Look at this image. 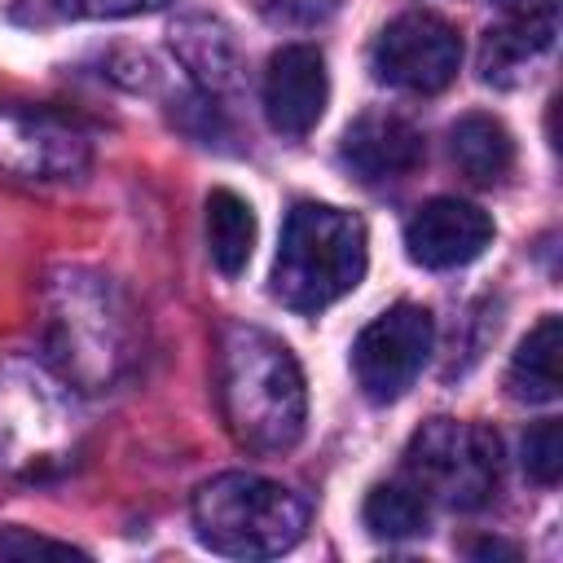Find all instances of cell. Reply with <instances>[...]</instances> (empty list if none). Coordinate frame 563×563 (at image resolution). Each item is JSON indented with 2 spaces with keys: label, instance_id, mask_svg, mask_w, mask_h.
<instances>
[{
  "label": "cell",
  "instance_id": "6da1fadb",
  "mask_svg": "<svg viewBox=\"0 0 563 563\" xmlns=\"http://www.w3.org/2000/svg\"><path fill=\"white\" fill-rule=\"evenodd\" d=\"M220 409L242 449H295L308 422V387L295 352L260 325L229 321L220 330Z\"/></svg>",
  "mask_w": 563,
  "mask_h": 563
},
{
  "label": "cell",
  "instance_id": "7a4b0ae2",
  "mask_svg": "<svg viewBox=\"0 0 563 563\" xmlns=\"http://www.w3.org/2000/svg\"><path fill=\"white\" fill-rule=\"evenodd\" d=\"M369 242L361 216L330 202H295L273 260V295L295 312H321L365 277Z\"/></svg>",
  "mask_w": 563,
  "mask_h": 563
},
{
  "label": "cell",
  "instance_id": "3957f363",
  "mask_svg": "<svg viewBox=\"0 0 563 563\" xmlns=\"http://www.w3.org/2000/svg\"><path fill=\"white\" fill-rule=\"evenodd\" d=\"M194 532L224 559H277L299 545L308 506L277 479L251 471H224L194 493Z\"/></svg>",
  "mask_w": 563,
  "mask_h": 563
},
{
  "label": "cell",
  "instance_id": "277c9868",
  "mask_svg": "<svg viewBox=\"0 0 563 563\" xmlns=\"http://www.w3.org/2000/svg\"><path fill=\"white\" fill-rule=\"evenodd\" d=\"M405 479L427 501L479 510L501 488V440L484 422L431 418L405 444Z\"/></svg>",
  "mask_w": 563,
  "mask_h": 563
},
{
  "label": "cell",
  "instance_id": "5b68a950",
  "mask_svg": "<svg viewBox=\"0 0 563 563\" xmlns=\"http://www.w3.org/2000/svg\"><path fill=\"white\" fill-rule=\"evenodd\" d=\"M431 343H435V321L422 303H396V308L378 312L352 343L356 387L374 405L400 400L413 387V378L422 374Z\"/></svg>",
  "mask_w": 563,
  "mask_h": 563
},
{
  "label": "cell",
  "instance_id": "8992f818",
  "mask_svg": "<svg viewBox=\"0 0 563 563\" xmlns=\"http://www.w3.org/2000/svg\"><path fill=\"white\" fill-rule=\"evenodd\" d=\"M369 62H374V75L391 88L440 92L462 70V35L453 22L435 13H400L378 31Z\"/></svg>",
  "mask_w": 563,
  "mask_h": 563
},
{
  "label": "cell",
  "instance_id": "52a82bcc",
  "mask_svg": "<svg viewBox=\"0 0 563 563\" xmlns=\"http://www.w3.org/2000/svg\"><path fill=\"white\" fill-rule=\"evenodd\" d=\"M88 167V136L44 110L0 106V172L22 180H66Z\"/></svg>",
  "mask_w": 563,
  "mask_h": 563
},
{
  "label": "cell",
  "instance_id": "ba28073f",
  "mask_svg": "<svg viewBox=\"0 0 563 563\" xmlns=\"http://www.w3.org/2000/svg\"><path fill=\"white\" fill-rule=\"evenodd\" d=\"M330 101V75L317 44H282L264 70V114L282 136H308Z\"/></svg>",
  "mask_w": 563,
  "mask_h": 563
},
{
  "label": "cell",
  "instance_id": "9c48e42d",
  "mask_svg": "<svg viewBox=\"0 0 563 563\" xmlns=\"http://www.w3.org/2000/svg\"><path fill=\"white\" fill-rule=\"evenodd\" d=\"M493 242V220L475 202L431 198L405 224V251L422 268H462L479 260Z\"/></svg>",
  "mask_w": 563,
  "mask_h": 563
},
{
  "label": "cell",
  "instance_id": "30bf717a",
  "mask_svg": "<svg viewBox=\"0 0 563 563\" xmlns=\"http://www.w3.org/2000/svg\"><path fill=\"white\" fill-rule=\"evenodd\" d=\"M339 154L365 185H383V180H405L409 172H418L427 145H422V132L405 114L369 110L343 132Z\"/></svg>",
  "mask_w": 563,
  "mask_h": 563
},
{
  "label": "cell",
  "instance_id": "8fae6325",
  "mask_svg": "<svg viewBox=\"0 0 563 563\" xmlns=\"http://www.w3.org/2000/svg\"><path fill=\"white\" fill-rule=\"evenodd\" d=\"M559 31V13H506L501 26L484 35L479 48V70L488 84H515L528 62H537Z\"/></svg>",
  "mask_w": 563,
  "mask_h": 563
},
{
  "label": "cell",
  "instance_id": "7c38bea8",
  "mask_svg": "<svg viewBox=\"0 0 563 563\" xmlns=\"http://www.w3.org/2000/svg\"><path fill=\"white\" fill-rule=\"evenodd\" d=\"M559 352H563V325L559 317H541L528 339L519 343V352L510 356V369H506V387L515 400L523 405H550L563 387L559 378Z\"/></svg>",
  "mask_w": 563,
  "mask_h": 563
},
{
  "label": "cell",
  "instance_id": "4fadbf2b",
  "mask_svg": "<svg viewBox=\"0 0 563 563\" xmlns=\"http://www.w3.org/2000/svg\"><path fill=\"white\" fill-rule=\"evenodd\" d=\"M449 150L462 176H471L475 185H497L515 167V141L493 114H462L449 132Z\"/></svg>",
  "mask_w": 563,
  "mask_h": 563
},
{
  "label": "cell",
  "instance_id": "5bb4252c",
  "mask_svg": "<svg viewBox=\"0 0 563 563\" xmlns=\"http://www.w3.org/2000/svg\"><path fill=\"white\" fill-rule=\"evenodd\" d=\"M207 251L224 277H238L255 251V211L233 189L207 194Z\"/></svg>",
  "mask_w": 563,
  "mask_h": 563
},
{
  "label": "cell",
  "instance_id": "9a60e30c",
  "mask_svg": "<svg viewBox=\"0 0 563 563\" xmlns=\"http://www.w3.org/2000/svg\"><path fill=\"white\" fill-rule=\"evenodd\" d=\"M361 519L374 537H387V541H405V537H422L427 532V497L400 479V484H378L369 488L365 506H361Z\"/></svg>",
  "mask_w": 563,
  "mask_h": 563
},
{
  "label": "cell",
  "instance_id": "2e32d148",
  "mask_svg": "<svg viewBox=\"0 0 563 563\" xmlns=\"http://www.w3.org/2000/svg\"><path fill=\"white\" fill-rule=\"evenodd\" d=\"M523 471L545 488L559 484L563 475V422L559 418H541L523 435Z\"/></svg>",
  "mask_w": 563,
  "mask_h": 563
},
{
  "label": "cell",
  "instance_id": "e0dca14e",
  "mask_svg": "<svg viewBox=\"0 0 563 563\" xmlns=\"http://www.w3.org/2000/svg\"><path fill=\"white\" fill-rule=\"evenodd\" d=\"M53 4L66 18H136L163 9L167 0H53Z\"/></svg>",
  "mask_w": 563,
  "mask_h": 563
},
{
  "label": "cell",
  "instance_id": "ac0fdd59",
  "mask_svg": "<svg viewBox=\"0 0 563 563\" xmlns=\"http://www.w3.org/2000/svg\"><path fill=\"white\" fill-rule=\"evenodd\" d=\"M0 554L4 559H35V554H53V559H88L84 550L66 545V541H48V537H31L22 528L0 532Z\"/></svg>",
  "mask_w": 563,
  "mask_h": 563
},
{
  "label": "cell",
  "instance_id": "d6986e66",
  "mask_svg": "<svg viewBox=\"0 0 563 563\" xmlns=\"http://www.w3.org/2000/svg\"><path fill=\"white\" fill-rule=\"evenodd\" d=\"M506 13H559V0H497Z\"/></svg>",
  "mask_w": 563,
  "mask_h": 563
},
{
  "label": "cell",
  "instance_id": "ffe728a7",
  "mask_svg": "<svg viewBox=\"0 0 563 563\" xmlns=\"http://www.w3.org/2000/svg\"><path fill=\"white\" fill-rule=\"evenodd\" d=\"M471 554H510V559H515V545H501V541H479V545H471Z\"/></svg>",
  "mask_w": 563,
  "mask_h": 563
}]
</instances>
